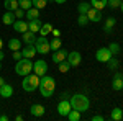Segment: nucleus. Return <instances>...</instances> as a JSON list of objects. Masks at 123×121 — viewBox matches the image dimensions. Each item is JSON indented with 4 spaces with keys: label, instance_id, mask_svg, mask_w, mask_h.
Listing matches in <instances>:
<instances>
[{
    "label": "nucleus",
    "instance_id": "obj_1",
    "mask_svg": "<svg viewBox=\"0 0 123 121\" xmlns=\"http://www.w3.org/2000/svg\"><path fill=\"white\" fill-rule=\"evenodd\" d=\"M38 88H39L41 97L49 98V97H53V93H54L56 80H54L53 77H49V75H43V77H39V87Z\"/></svg>",
    "mask_w": 123,
    "mask_h": 121
},
{
    "label": "nucleus",
    "instance_id": "obj_2",
    "mask_svg": "<svg viewBox=\"0 0 123 121\" xmlns=\"http://www.w3.org/2000/svg\"><path fill=\"white\" fill-rule=\"evenodd\" d=\"M69 102H71V106L77 110V111L84 113L87 111L89 108H90V102H89V98L82 95V93H76V95H72L71 98H69Z\"/></svg>",
    "mask_w": 123,
    "mask_h": 121
},
{
    "label": "nucleus",
    "instance_id": "obj_3",
    "mask_svg": "<svg viewBox=\"0 0 123 121\" xmlns=\"http://www.w3.org/2000/svg\"><path fill=\"white\" fill-rule=\"evenodd\" d=\"M38 87H39V77L35 74V72H31V74H28V75L23 77L21 88H23L25 92H35Z\"/></svg>",
    "mask_w": 123,
    "mask_h": 121
},
{
    "label": "nucleus",
    "instance_id": "obj_4",
    "mask_svg": "<svg viewBox=\"0 0 123 121\" xmlns=\"http://www.w3.org/2000/svg\"><path fill=\"white\" fill-rule=\"evenodd\" d=\"M15 72L21 77L28 75L33 72V62L31 59H26V57H21L20 61H17V65H15Z\"/></svg>",
    "mask_w": 123,
    "mask_h": 121
},
{
    "label": "nucleus",
    "instance_id": "obj_5",
    "mask_svg": "<svg viewBox=\"0 0 123 121\" xmlns=\"http://www.w3.org/2000/svg\"><path fill=\"white\" fill-rule=\"evenodd\" d=\"M35 47H36V52H39V54H48V52L51 51V47H49V41L46 39V36L36 38V41H35Z\"/></svg>",
    "mask_w": 123,
    "mask_h": 121
},
{
    "label": "nucleus",
    "instance_id": "obj_6",
    "mask_svg": "<svg viewBox=\"0 0 123 121\" xmlns=\"http://www.w3.org/2000/svg\"><path fill=\"white\" fill-rule=\"evenodd\" d=\"M33 72L38 75V77L46 75V72H48V64H46V61H43V59L35 61V62H33Z\"/></svg>",
    "mask_w": 123,
    "mask_h": 121
},
{
    "label": "nucleus",
    "instance_id": "obj_7",
    "mask_svg": "<svg viewBox=\"0 0 123 121\" xmlns=\"http://www.w3.org/2000/svg\"><path fill=\"white\" fill-rule=\"evenodd\" d=\"M66 61L71 64V67H79V64L82 62V56H80V52L72 51V52H67Z\"/></svg>",
    "mask_w": 123,
    "mask_h": 121
},
{
    "label": "nucleus",
    "instance_id": "obj_8",
    "mask_svg": "<svg viewBox=\"0 0 123 121\" xmlns=\"http://www.w3.org/2000/svg\"><path fill=\"white\" fill-rule=\"evenodd\" d=\"M112 56H113V54L110 52L108 46H107V47H100V49L95 52V59H97L98 62H107V61H108Z\"/></svg>",
    "mask_w": 123,
    "mask_h": 121
},
{
    "label": "nucleus",
    "instance_id": "obj_9",
    "mask_svg": "<svg viewBox=\"0 0 123 121\" xmlns=\"http://www.w3.org/2000/svg\"><path fill=\"white\" fill-rule=\"evenodd\" d=\"M85 15H87L89 21L98 23V21L102 20V10H97V8H94V7H90V8H89V12H87Z\"/></svg>",
    "mask_w": 123,
    "mask_h": 121
},
{
    "label": "nucleus",
    "instance_id": "obj_10",
    "mask_svg": "<svg viewBox=\"0 0 123 121\" xmlns=\"http://www.w3.org/2000/svg\"><path fill=\"white\" fill-rule=\"evenodd\" d=\"M72 110V106H71V102L69 100H61V102L57 103V113L61 115V116H67V113Z\"/></svg>",
    "mask_w": 123,
    "mask_h": 121
},
{
    "label": "nucleus",
    "instance_id": "obj_11",
    "mask_svg": "<svg viewBox=\"0 0 123 121\" xmlns=\"http://www.w3.org/2000/svg\"><path fill=\"white\" fill-rule=\"evenodd\" d=\"M112 88L117 90V92L123 90V74H122V72H115L113 82H112Z\"/></svg>",
    "mask_w": 123,
    "mask_h": 121
},
{
    "label": "nucleus",
    "instance_id": "obj_12",
    "mask_svg": "<svg viewBox=\"0 0 123 121\" xmlns=\"http://www.w3.org/2000/svg\"><path fill=\"white\" fill-rule=\"evenodd\" d=\"M30 113H31V116H35V118H41V116L46 113V108H44L43 105H39V103H35V105H31Z\"/></svg>",
    "mask_w": 123,
    "mask_h": 121
},
{
    "label": "nucleus",
    "instance_id": "obj_13",
    "mask_svg": "<svg viewBox=\"0 0 123 121\" xmlns=\"http://www.w3.org/2000/svg\"><path fill=\"white\" fill-rule=\"evenodd\" d=\"M35 54H36V47H35V44H26V46L21 49V56L26 57V59L35 57Z\"/></svg>",
    "mask_w": 123,
    "mask_h": 121
},
{
    "label": "nucleus",
    "instance_id": "obj_14",
    "mask_svg": "<svg viewBox=\"0 0 123 121\" xmlns=\"http://www.w3.org/2000/svg\"><path fill=\"white\" fill-rule=\"evenodd\" d=\"M117 25V20L113 17H108V18H105V25H104V31L105 35H112V31H113V26Z\"/></svg>",
    "mask_w": 123,
    "mask_h": 121
},
{
    "label": "nucleus",
    "instance_id": "obj_15",
    "mask_svg": "<svg viewBox=\"0 0 123 121\" xmlns=\"http://www.w3.org/2000/svg\"><path fill=\"white\" fill-rule=\"evenodd\" d=\"M13 28L18 33H25V31H28V21H25V20H15L13 21Z\"/></svg>",
    "mask_w": 123,
    "mask_h": 121
},
{
    "label": "nucleus",
    "instance_id": "obj_16",
    "mask_svg": "<svg viewBox=\"0 0 123 121\" xmlns=\"http://www.w3.org/2000/svg\"><path fill=\"white\" fill-rule=\"evenodd\" d=\"M23 38H21V41L25 43V44H35V41H36V33H33V31H25V33H21Z\"/></svg>",
    "mask_w": 123,
    "mask_h": 121
},
{
    "label": "nucleus",
    "instance_id": "obj_17",
    "mask_svg": "<svg viewBox=\"0 0 123 121\" xmlns=\"http://www.w3.org/2000/svg\"><path fill=\"white\" fill-rule=\"evenodd\" d=\"M66 57H67V52L64 49H57V51H54V54H53V62L54 64H59V62L66 61Z\"/></svg>",
    "mask_w": 123,
    "mask_h": 121
},
{
    "label": "nucleus",
    "instance_id": "obj_18",
    "mask_svg": "<svg viewBox=\"0 0 123 121\" xmlns=\"http://www.w3.org/2000/svg\"><path fill=\"white\" fill-rule=\"evenodd\" d=\"M12 95H13V87L10 84H3L0 87V97L2 98H10Z\"/></svg>",
    "mask_w": 123,
    "mask_h": 121
},
{
    "label": "nucleus",
    "instance_id": "obj_19",
    "mask_svg": "<svg viewBox=\"0 0 123 121\" xmlns=\"http://www.w3.org/2000/svg\"><path fill=\"white\" fill-rule=\"evenodd\" d=\"M41 25H43V21H41L39 18L28 20V29H30V31H33V33H38L39 29H41Z\"/></svg>",
    "mask_w": 123,
    "mask_h": 121
},
{
    "label": "nucleus",
    "instance_id": "obj_20",
    "mask_svg": "<svg viewBox=\"0 0 123 121\" xmlns=\"http://www.w3.org/2000/svg\"><path fill=\"white\" fill-rule=\"evenodd\" d=\"M8 49L12 52H13V51H20V49H21V41L17 39V38H12L8 41Z\"/></svg>",
    "mask_w": 123,
    "mask_h": 121
},
{
    "label": "nucleus",
    "instance_id": "obj_21",
    "mask_svg": "<svg viewBox=\"0 0 123 121\" xmlns=\"http://www.w3.org/2000/svg\"><path fill=\"white\" fill-rule=\"evenodd\" d=\"M25 17H26L28 20L39 18V10L36 8V7H31V8H28L26 12H25Z\"/></svg>",
    "mask_w": 123,
    "mask_h": 121
},
{
    "label": "nucleus",
    "instance_id": "obj_22",
    "mask_svg": "<svg viewBox=\"0 0 123 121\" xmlns=\"http://www.w3.org/2000/svg\"><path fill=\"white\" fill-rule=\"evenodd\" d=\"M13 18H15V13L7 10V12L3 13V17H2V21H3V25H13V21H15Z\"/></svg>",
    "mask_w": 123,
    "mask_h": 121
},
{
    "label": "nucleus",
    "instance_id": "obj_23",
    "mask_svg": "<svg viewBox=\"0 0 123 121\" xmlns=\"http://www.w3.org/2000/svg\"><path fill=\"white\" fill-rule=\"evenodd\" d=\"M110 118H112L113 121H122L123 120V110H122V108H118V106L113 108L112 113H110Z\"/></svg>",
    "mask_w": 123,
    "mask_h": 121
},
{
    "label": "nucleus",
    "instance_id": "obj_24",
    "mask_svg": "<svg viewBox=\"0 0 123 121\" xmlns=\"http://www.w3.org/2000/svg\"><path fill=\"white\" fill-rule=\"evenodd\" d=\"M3 7L8 10V12H15L20 5H18V0H5L3 2Z\"/></svg>",
    "mask_w": 123,
    "mask_h": 121
},
{
    "label": "nucleus",
    "instance_id": "obj_25",
    "mask_svg": "<svg viewBox=\"0 0 123 121\" xmlns=\"http://www.w3.org/2000/svg\"><path fill=\"white\" fill-rule=\"evenodd\" d=\"M105 64H107V67H108L110 70H115V69H118V67H120V61H118L115 56H112L107 62H105Z\"/></svg>",
    "mask_w": 123,
    "mask_h": 121
},
{
    "label": "nucleus",
    "instance_id": "obj_26",
    "mask_svg": "<svg viewBox=\"0 0 123 121\" xmlns=\"http://www.w3.org/2000/svg\"><path fill=\"white\" fill-rule=\"evenodd\" d=\"M51 31H53V25L51 23H43L41 25V29H39V35L41 36H48Z\"/></svg>",
    "mask_w": 123,
    "mask_h": 121
},
{
    "label": "nucleus",
    "instance_id": "obj_27",
    "mask_svg": "<svg viewBox=\"0 0 123 121\" xmlns=\"http://www.w3.org/2000/svg\"><path fill=\"white\" fill-rule=\"evenodd\" d=\"M66 118L69 121H79V120H80V111H77V110H74V108H72L71 111L67 113Z\"/></svg>",
    "mask_w": 123,
    "mask_h": 121
},
{
    "label": "nucleus",
    "instance_id": "obj_28",
    "mask_svg": "<svg viewBox=\"0 0 123 121\" xmlns=\"http://www.w3.org/2000/svg\"><path fill=\"white\" fill-rule=\"evenodd\" d=\"M90 3H92V7L97 10H104L105 5H107V0H90Z\"/></svg>",
    "mask_w": 123,
    "mask_h": 121
},
{
    "label": "nucleus",
    "instance_id": "obj_29",
    "mask_svg": "<svg viewBox=\"0 0 123 121\" xmlns=\"http://www.w3.org/2000/svg\"><path fill=\"white\" fill-rule=\"evenodd\" d=\"M61 46H62V43H61V39H59V38H54L53 41H49V47H51L53 51L61 49Z\"/></svg>",
    "mask_w": 123,
    "mask_h": 121
},
{
    "label": "nucleus",
    "instance_id": "obj_30",
    "mask_svg": "<svg viewBox=\"0 0 123 121\" xmlns=\"http://www.w3.org/2000/svg\"><path fill=\"white\" fill-rule=\"evenodd\" d=\"M108 49H110V52H112L113 56H118V52L122 51V47H120L118 43H110V44H108Z\"/></svg>",
    "mask_w": 123,
    "mask_h": 121
},
{
    "label": "nucleus",
    "instance_id": "obj_31",
    "mask_svg": "<svg viewBox=\"0 0 123 121\" xmlns=\"http://www.w3.org/2000/svg\"><path fill=\"white\" fill-rule=\"evenodd\" d=\"M18 5H20V8H23L26 12L28 8L33 7V0H18Z\"/></svg>",
    "mask_w": 123,
    "mask_h": 121
},
{
    "label": "nucleus",
    "instance_id": "obj_32",
    "mask_svg": "<svg viewBox=\"0 0 123 121\" xmlns=\"http://www.w3.org/2000/svg\"><path fill=\"white\" fill-rule=\"evenodd\" d=\"M90 8V3H87V2H80L79 5H77V12L79 13H87Z\"/></svg>",
    "mask_w": 123,
    "mask_h": 121
},
{
    "label": "nucleus",
    "instance_id": "obj_33",
    "mask_svg": "<svg viewBox=\"0 0 123 121\" xmlns=\"http://www.w3.org/2000/svg\"><path fill=\"white\" fill-rule=\"evenodd\" d=\"M59 72L61 74H66V72H69V69H71V64L67 62V61H62V62H59Z\"/></svg>",
    "mask_w": 123,
    "mask_h": 121
},
{
    "label": "nucleus",
    "instance_id": "obj_34",
    "mask_svg": "<svg viewBox=\"0 0 123 121\" xmlns=\"http://www.w3.org/2000/svg\"><path fill=\"white\" fill-rule=\"evenodd\" d=\"M77 23H79V26H85V25L89 23V18H87V15H85V13H79Z\"/></svg>",
    "mask_w": 123,
    "mask_h": 121
},
{
    "label": "nucleus",
    "instance_id": "obj_35",
    "mask_svg": "<svg viewBox=\"0 0 123 121\" xmlns=\"http://www.w3.org/2000/svg\"><path fill=\"white\" fill-rule=\"evenodd\" d=\"M48 5V0H33V7H36L38 10H43Z\"/></svg>",
    "mask_w": 123,
    "mask_h": 121
},
{
    "label": "nucleus",
    "instance_id": "obj_36",
    "mask_svg": "<svg viewBox=\"0 0 123 121\" xmlns=\"http://www.w3.org/2000/svg\"><path fill=\"white\" fill-rule=\"evenodd\" d=\"M120 3H122V0H107V5H108L110 8H118Z\"/></svg>",
    "mask_w": 123,
    "mask_h": 121
},
{
    "label": "nucleus",
    "instance_id": "obj_37",
    "mask_svg": "<svg viewBox=\"0 0 123 121\" xmlns=\"http://www.w3.org/2000/svg\"><path fill=\"white\" fill-rule=\"evenodd\" d=\"M13 13H15V18H18V20H21L23 17H25V10H23V8H20V7H18L17 10H15Z\"/></svg>",
    "mask_w": 123,
    "mask_h": 121
},
{
    "label": "nucleus",
    "instance_id": "obj_38",
    "mask_svg": "<svg viewBox=\"0 0 123 121\" xmlns=\"http://www.w3.org/2000/svg\"><path fill=\"white\" fill-rule=\"evenodd\" d=\"M21 51H13V59H15V61H20V59H21Z\"/></svg>",
    "mask_w": 123,
    "mask_h": 121
},
{
    "label": "nucleus",
    "instance_id": "obj_39",
    "mask_svg": "<svg viewBox=\"0 0 123 121\" xmlns=\"http://www.w3.org/2000/svg\"><path fill=\"white\" fill-rule=\"evenodd\" d=\"M105 118L102 116V115H95V116H92V121H104Z\"/></svg>",
    "mask_w": 123,
    "mask_h": 121
},
{
    "label": "nucleus",
    "instance_id": "obj_40",
    "mask_svg": "<svg viewBox=\"0 0 123 121\" xmlns=\"http://www.w3.org/2000/svg\"><path fill=\"white\" fill-rule=\"evenodd\" d=\"M51 33H53V36H54V38H59V36H61V31H59V29H54V28H53V31H51Z\"/></svg>",
    "mask_w": 123,
    "mask_h": 121
},
{
    "label": "nucleus",
    "instance_id": "obj_41",
    "mask_svg": "<svg viewBox=\"0 0 123 121\" xmlns=\"http://www.w3.org/2000/svg\"><path fill=\"white\" fill-rule=\"evenodd\" d=\"M69 97H71V95H69V93H61V97H59V98H61V100H69Z\"/></svg>",
    "mask_w": 123,
    "mask_h": 121
},
{
    "label": "nucleus",
    "instance_id": "obj_42",
    "mask_svg": "<svg viewBox=\"0 0 123 121\" xmlns=\"http://www.w3.org/2000/svg\"><path fill=\"white\" fill-rule=\"evenodd\" d=\"M53 2H54V3H59V5H62V3H66L67 0H53Z\"/></svg>",
    "mask_w": 123,
    "mask_h": 121
},
{
    "label": "nucleus",
    "instance_id": "obj_43",
    "mask_svg": "<svg viewBox=\"0 0 123 121\" xmlns=\"http://www.w3.org/2000/svg\"><path fill=\"white\" fill-rule=\"evenodd\" d=\"M0 121H8V116H7V115H2V116H0Z\"/></svg>",
    "mask_w": 123,
    "mask_h": 121
},
{
    "label": "nucleus",
    "instance_id": "obj_44",
    "mask_svg": "<svg viewBox=\"0 0 123 121\" xmlns=\"http://www.w3.org/2000/svg\"><path fill=\"white\" fill-rule=\"evenodd\" d=\"M3 57H5V54H3V51L0 49V61H3Z\"/></svg>",
    "mask_w": 123,
    "mask_h": 121
},
{
    "label": "nucleus",
    "instance_id": "obj_45",
    "mask_svg": "<svg viewBox=\"0 0 123 121\" xmlns=\"http://www.w3.org/2000/svg\"><path fill=\"white\" fill-rule=\"evenodd\" d=\"M5 84V80H3V79H2V77H0V87H2V85Z\"/></svg>",
    "mask_w": 123,
    "mask_h": 121
},
{
    "label": "nucleus",
    "instance_id": "obj_46",
    "mask_svg": "<svg viewBox=\"0 0 123 121\" xmlns=\"http://www.w3.org/2000/svg\"><path fill=\"white\" fill-rule=\"evenodd\" d=\"M3 47V41H2V38H0V49Z\"/></svg>",
    "mask_w": 123,
    "mask_h": 121
},
{
    "label": "nucleus",
    "instance_id": "obj_47",
    "mask_svg": "<svg viewBox=\"0 0 123 121\" xmlns=\"http://www.w3.org/2000/svg\"><path fill=\"white\" fill-rule=\"evenodd\" d=\"M120 10L123 12V0H122V3H120Z\"/></svg>",
    "mask_w": 123,
    "mask_h": 121
},
{
    "label": "nucleus",
    "instance_id": "obj_48",
    "mask_svg": "<svg viewBox=\"0 0 123 121\" xmlns=\"http://www.w3.org/2000/svg\"><path fill=\"white\" fill-rule=\"evenodd\" d=\"M0 70H2V61H0Z\"/></svg>",
    "mask_w": 123,
    "mask_h": 121
}]
</instances>
